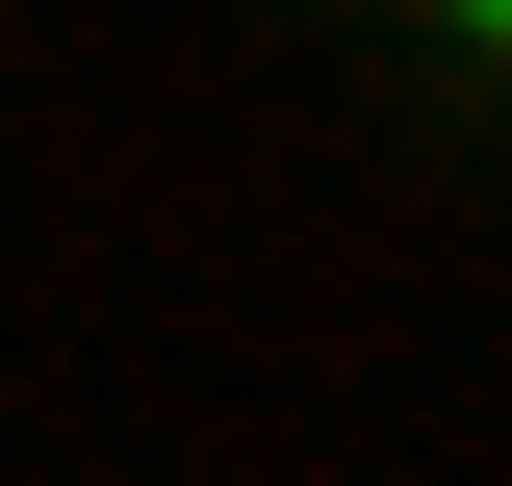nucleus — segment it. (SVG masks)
<instances>
[{"label": "nucleus", "instance_id": "obj_1", "mask_svg": "<svg viewBox=\"0 0 512 486\" xmlns=\"http://www.w3.org/2000/svg\"><path fill=\"white\" fill-rule=\"evenodd\" d=\"M436 26H461V52H512V0H436Z\"/></svg>", "mask_w": 512, "mask_h": 486}]
</instances>
